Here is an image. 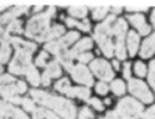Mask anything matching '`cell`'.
<instances>
[{
	"instance_id": "5",
	"label": "cell",
	"mask_w": 155,
	"mask_h": 119,
	"mask_svg": "<svg viewBox=\"0 0 155 119\" xmlns=\"http://www.w3.org/2000/svg\"><path fill=\"white\" fill-rule=\"evenodd\" d=\"M143 105H141L139 102H137L133 98L125 97L123 98L118 105L115 112L119 113L123 117H128V118H135V119H140L141 115H143Z\"/></svg>"
},
{
	"instance_id": "4",
	"label": "cell",
	"mask_w": 155,
	"mask_h": 119,
	"mask_svg": "<svg viewBox=\"0 0 155 119\" xmlns=\"http://www.w3.org/2000/svg\"><path fill=\"white\" fill-rule=\"evenodd\" d=\"M114 21H115V16L110 15L109 18H107V20L103 24L97 25L96 30H94V38L97 40V42H98L102 52L107 57H112L113 54H114L113 52L114 46H113V42H112V37H113L112 26H113Z\"/></svg>"
},
{
	"instance_id": "40",
	"label": "cell",
	"mask_w": 155,
	"mask_h": 119,
	"mask_svg": "<svg viewBox=\"0 0 155 119\" xmlns=\"http://www.w3.org/2000/svg\"><path fill=\"white\" fill-rule=\"evenodd\" d=\"M123 74H124L125 78H130V63H129V62H125V63H124Z\"/></svg>"
},
{
	"instance_id": "19",
	"label": "cell",
	"mask_w": 155,
	"mask_h": 119,
	"mask_svg": "<svg viewBox=\"0 0 155 119\" xmlns=\"http://www.w3.org/2000/svg\"><path fill=\"white\" fill-rule=\"evenodd\" d=\"M25 73H26V77H28V79L30 81V83L32 86H38L41 83V79H40V76H38V72L36 71V68L34 67L32 64L29 66Z\"/></svg>"
},
{
	"instance_id": "46",
	"label": "cell",
	"mask_w": 155,
	"mask_h": 119,
	"mask_svg": "<svg viewBox=\"0 0 155 119\" xmlns=\"http://www.w3.org/2000/svg\"><path fill=\"white\" fill-rule=\"evenodd\" d=\"M106 104H110V99H106Z\"/></svg>"
},
{
	"instance_id": "28",
	"label": "cell",
	"mask_w": 155,
	"mask_h": 119,
	"mask_svg": "<svg viewBox=\"0 0 155 119\" xmlns=\"http://www.w3.org/2000/svg\"><path fill=\"white\" fill-rule=\"evenodd\" d=\"M67 87H70V81L67 78H62V79H60V81H57L56 82V84H55V88L57 89V91H60V92H64V89H66Z\"/></svg>"
},
{
	"instance_id": "35",
	"label": "cell",
	"mask_w": 155,
	"mask_h": 119,
	"mask_svg": "<svg viewBox=\"0 0 155 119\" xmlns=\"http://www.w3.org/2000/svg\"><path fill=\"white\" fill-rule=\"evenodd\" d=\"M106 119H135V118H128V117H123V115H120L119 113H117V112H109L108 114H107V117H106Z\"/></svg>"
},
{
	"instance_id": "2",
	"label": "cell",
	"mask_w": 155,
	"mask_h": 119,
	"mask_svg": "<svg viewBox=\"0 0 155 119\" xmlns=\"http://www.w3.org/2000/svg\"><path fill=\"white\" fill-rule=\"evenodd\" d=\"M31 97L42 105L54 109L56 113H58L63 119H74L76 118V107L74 104L64 98L48 94L44 91H31Z\"/></svg>"
},
{
	"instance_id": "30",
	"label": "cell",
	"mask_w": 155,
	"mask_h": 119,
	"mask_svg": "<svg viewBox=\"0 0 155 119\" xmlns=\"http://www.w3.org/2000/svg\"><path fill=\"white\" fill-rule=\"evenodd\" d=\"M89 104H91L92 105V107L93 108H96L97 111H103V109H104V107H103V103L99 101V99H97V98H92V99H88L87 101Z\"/></svg>"
},
{
	"instance_id": "3",
	"label": "cell",
	"mask_w": 155,
	"mask_h": 119,
	"mask_svg": "<svg viewBox=\"0 0 155 119\" xmlns=\"http://www.w3.org/2000/svg\"><path fill=\"white\" fill-rule=\"evenodd\" d=\"M55 6H50L44 14L31 18L28 22L26 30H25L26 36L36 40V41H47V35L50 31V19L55 15Z\"/></svg>"
},
{
	"instance_id": "17",
	"label": "cell",
	"mask_w": 155,
	"mask_h": 119,
	"mask_svg": "<svg viewBox=\"0 0 155 119\" xmlns=\"http://www.w3.org/2000/svg\"><path fill=\"white\" fill-rule=\"evenodd\" d=\"M127 44H128V50H129V56H135L138 47H139V35L135 31H129Z\"/></svg>"
},
{
	"instance_id": "48",
	"label": "cell",
	"mask_w": 155,
	"mask_h": 119,
	"mask_svg": "<svg viewBox=\"0 0 155 119\" xmlns=\"http://www.w3.org/2000/svg\"><path fill=\"white\" fill-rule=\"evenodd\" d=\"M78 119H86V118H81V117H80V118H78Z\"/></svg>"
},
{
	"instance_id": "31",
	"label": "cell",
	"mask_w": 155,
	"mask_h": 119,
	"mask_svg": "<svg viewBox=\"0 0 155 119\" xmlns=\"http://www.w3.org/2000/svg\"><path fill=\"white\" fill-rule=\"evenodd\" d=\"M21 104H22V107L26 109V111H34L35 107H34V102L30 99V98H21Z\"/></svg>"
},
{
	"instance_id": "20",
	"label": "cell",
	"mask_w": 155,
	"mask_h": 119,
	"mask_svg": "<svg viewBox=\"0 0 155 119\" xmlns=\"http://www.w3.org/2000/svg\"><path fill=\"white\" fill-rule=\"evenodd\" d=\"M10 57V46L8 41H2V46H0V62L6 63Z\"/></svg>"
},
{
	"instance_id": "29",
	"label": "cell",
	"mask_w": 155,
	"mask_h": 119,
	"mask_svg": "<svg viewBox=\"0 0 155 119\" xmlns=\"http://www.w3.org/2000/svg\"><path fill=\"white\" fill-rule=\"evenodd\" d=\"M48 58V55H47V52H41L40 55L37 56V58H36V64L37 66H40V67H44V66L46 64V60Z\"/></svg>"
},
{
	"instance_id": "18",
	"label": "cell",
	"mask_w": 155,
	"mask_h": 119,
	"mask_svg": "<svg viewBox=\"0 0 155 119\" xmlns=\"http://www.w3.org/2000/svg\"><path fill=\"white\" fill-rule=\"evenodd\" d=\"M32 118L34 119H60L54 113L45 108H35L32 111Z\"/></svg>"
},
{
	"instance_id": "16",
	"label": "cell",
	"mask_w": 155,
	"mask_h": 119,
	"mask_svg": "<svg viewBox=\"0 0 155 119\" xmlns=\"http://www.w3.org/2000/svg\"><path fill=\"white\" fill-rule=\"evenodd\" d=\"M64 94H67L68 97H78V98H82V99H89V92L88 88L86 87H67L63 92Z\"/></svg>"
},
{
	"instance_id": "6",
	"label": "cell",
	"mask_w": 155,
	"mask_h": 119,
	"mask_svg": "<svg viewBox=\"0 0 155 119\" xmlns=\"http://www.w3.org/2000/svg\"><path fill=\"white\" fill-rule=\"evenodd\" d=\"M127 28H128V25L124 19L117 20L115 24H113V26H112V34L117 38L114 51L119 60H124L127 57V52H125V47H124V36H125Z\"/></svg>"
},
{
	"instance_id": "33",
	"label": "cell",
	"mask_w": 155,
	"mask_h": 119,
	"mask_svg": "<svg viewBox=\"0 0 155 119\" xmlns=\"http://www.w3.org/2000/svg\"><path fill=\"white\" fill-rule=\"evenodd\" d=\"M96 89H97V93H98V94L104 96V94H107V92H108V86H107L104 82H99V83L96 86Z\"/></svg>"
},
{
	"instance_id": "34",
	"label": "cell",
	"mask_w": 155,
	"mask_h": 119,
	"mask_svg": "<svg viewBox=\"0 0 155 119\" xmlns=\"http://www.w3.org/2000/svg\"><path fill=\"white\" fill-rule=\"evenodd\" d=\"M92 58H93V55L91 54V52H83V54H81V55L78 56V60H80V62H82V63L89 62Z\"/></svg>"
},
{
	"instance_id": "43",
	"label": "cell",
	"mask_w": 155,
	"mask_h": 119,
	"mask_svg": "<svg viewBox=\"0 0 155 119\" xmlns=\"http://www.w3.org/2000/svg\"><path fill=\"white\" fill-rule=\"evenodd\" d=\"M113 67H114L115 70H118V68H119V62H118V61H113Z\"/></svg>"
},
{
	"instance_id": "32",
	"label": "cell",
	"mask_w": 155,
	"mask_h": 119,
	"mask_svg": "<svg viewBox=\"0 0 155 119\" xmlns=\"http://www.w3.org/2000/svg\"><path fill=\"white\" fill-rule=\"evenodd\" d=\"M11 119H29V117L25 114L22 111L18 109V108H14V112H12Z\"/></svg>"
},
{
	"instance_id": "47",
	"label": "cell",
	"mask_w": 155,
	"mask_h": 119,
	"mask_svg": "<svg viewBox=\"0 0 155 119\" xmlns=\"http://www.w3.org/2000/svg\"><path fill=\"white\" fill-rule=\"evenodd\" d=\"M2 71H3V67H2V66H0V73H2Z\"/></svg>"
},
{
	"instance_id": "25",
	"label": "cell",
	"mask_w": 155,
	"mask_h": 119,
	"mask_svg": "<svg viewBox=\"0 0 155 119\" xmlns=\"http://www.w3.org/2000/svg\"><path fill=\"white\" fill-rule=\"evenodd\" d=\"M109 10V6H99V8H96L94 11H93V19L96 20H101L104 18V15L107 14V11Z\"/></svg>"
},
{
	"instance_id": "7",
	"label": "cell",
	"mask_w": 155,
	"mask_h": 119,
	"mask_svg": "<svg viewBox=\"0 0 155 119\" xmlns=\"http://www.w3.org/2000/svg\"><path fill=\"white\" fill-rule=\"evenodd\" d=\"M80 38V34L76 31H71L68 34H66L63 37H61L58 41H50L45 45V50L50 51L51 54L54 55H58L61 51L66 50L67 46H70L71 44H73L74 41Z\"/></svg>"
},
{
	"instance_id": "21",
	"label": "cell",
	"mask_w": 155,
	"mask_h": 119,
	"mask_svg": "<svg viewBox=\"0 0 155 119\" xmlns=\"http://www.w3.org/2000/svg\"><path fill=\"white\" fill-rule=\"evenodd\" d=\"M63 31H64V29H63L62 25H55L52 28H50V31L47 35V41H52L54 38L60 37L63 34Z\"/></svg>"
},
{
	"instance_id": "23",
	"label": "cell",
	"mask_w": 155,
	"mask_h": 119,
	"mask_svg": "<svg viewBox=\"0 0 155 119\" xmlns=\"http://www.w3.org/2000/svg\"><path fill=\"white\" fill-rule=\"evenodd\" d=\"M68 12L76 18H84L87 15V8L86 6H70Z\"/></svg>"
},
{
	"instance_id": "15",
	"label": "cell",
	"mask_w": 155,
	"mask_h": 119,
	"mask_svg": "<svg viewBox=\"0 0 155 119\" xmlns=\"http://www.w3.org/2000/svg\"><path fill=\"white\" fill-rule=\"evenodd\" d=\"M155 54V34L147 38L140 48V56L143 58H149Z\"/></svg>"
},
{
	"instance_id": "27",
	"label": "cell",
	"mask_w": 155,
	"mask_h": 119,
	"mask_svg": "<svg viewBox=\"0 0 155 119\" xmlns=\"http://www.w3.org/2000/svg\"><path fill=\"white\" fill-rule=\"evenodd\" d=\"M134 71L139 77H144L147 74V67L143 62H137L134 66Z\"/></svg>"
},
{
	"instance_id": "39",
	"label": "cell",
	"mask_w": 155,
	"mask_h": 119,
	"mask_svg": "<svg viewBox=\"0 0 155 119\" xmlns=\"http://www.w3.org/2000/svg\"><path fill=\"white\" fill-rule=\"evenodd\" d=\"M15 84H16V92H18V94H21V93H25V92H26V84H25L22 81H19Z\"/></svg>"
},
{
	"instance_id": "10",
	"label": "cell",
	"mask_w": 155,
	"mask_h": 119,
	"mask_svg": "<svg viewBox=\"0 0 155 119\" xmlns=\"http://www.w3.org/2000/svg\"><path fill=\"white\" fill-rule=\"evenodd\" d=\"M72 76V78L74 79L76 82H78V83H82L87 87H92L93 86V77L91 74V72H89V70L86 67V66L83 64H76L73 66V67L68 71Z\"/></svg>"
},
{
	"instance_id": "45",
	"label": "cell",
	"mask_w": 155,
	"mask_h": 119,
	"mask_svg": "<svg viewBox=\"0 0 155 119\" xmlns=\"http://www.w3.org/2000/svg\"><path fill=\"white\" fill-rule=\"evenodd\" d=\"M34 10H35V11H38V10H42V5H40V6H35V8H34Z\"/></svg>"
},
{
	"instance_id": "8",
	"label": "cell",
	"mask_w": 155,
	"mask_h": 119,
	"mask_svg": "<svg viewBox=\"0 0 155 119\" xmlns=\"http://www.w3.org/2000/svg\"><path fill=\"white\" fill-rule=\"evenodd\" d=\"M128 87H129V91H130L132 94L138 97L144 103H151L154 101L153 94L150 93L149 88L147 87V84L143 81H139V79H135V78H130Z\"/></svg>"
},
{
	"instance_id": "11",
	"label": "cell",
	"mask_w": 155,
	"mask_h": 119,
	"mask_svg": "<svg viewBox=\"0 0 155 119\" xmlns=\"http://www.w3.org/2000/svg\"><path fill=\"white\" fill-rule=\"evenodd\" d=\"M61 67H60V63L57 62V61H52L48 66H47V68H46V71L44 72V74H42V78H41V83L45 86V87H47V86H50V79L51 78H55V77H58V76H61Z\"/></svg>"
},
{
	"instance_id": "26",
	"label": "cell",
	"mask_w": 155,
	"mask_h": 119,
	"mask_svg": "<svg viewBox=\"0 0 155 119\" xmlns=\"http://www.w3.org/2000/svg\"><path fill=\"white\" fill-rule=\"evenodd\" d=\"M149 83L151 84V87L155 91V60L151 61L150 67H149Z\"/></svg>"
},
{
	"instance_id": "37",
	"label": "cell",
	"mask_w": 155,
	"mask_h": 119,
	"mask_svg": "<svg viewBox=\"0 0 155 119\" xmlns=\"http://www.w3.org/2000/svg\"><path fill=\"white\" fill-rule=\"evenodd\" d=\"M76 28H78L80 30H82V31H89V29H91V25H89V22L87 21V20H84V21H82V22H77L76 24Z\"/></svg>"
},
{
	"instance_id": "14",
	"label": "cell",
	"mask_w": 155,
	"mask_h": 119,
	"mask_svg": "<svg viewBox=\"0 0 155 119\" xmlns=\"http://www.w3.org/2000/svg\"><path fill=\"white\" fill-rule=\"evenodd\" d=\"M29 10V6L28 5H20V6H14L11 8L9 11H6L4 15L0 16V24H5V22H10L12 20H15L16 16L21 15V14H25Z\"/></svg>"
},
{
	"instance_id": "42",
	"label": "cell",
	"mask_w": 155,
	"mask_h": 119,
	"mask_svg": "<svg viewBox=\"0 0 155 119\" xmlns=\"http://www.w3.org/2000/svg\"><path fill=\"white\" fill-rule=\"evenodd\" d=\"M113 9V12H115V14H118V12H120L122 11V6H114V8H112Z\"/></svg>"
},
{
	"instance_id": "41",
	"label": "cell",
	"mask_w": 155,
	"mask_h": 119,
	"mask_svg": "<svg viewBox=\"0 0 155 119\" xmlns=\"http://www.w3.org/2000/svg\"><path fill=\"white\" fill-rule=\"evenodd\" d=\"M127 9H128L129 11H133V10H135V11H141V10H147V9H148V6H137V5H129V6H127Z\"/></svg>"
},
{
	"instance_id": "12",
	"label": "cell",
	"mask_w": 155,
	"mask_h": 119,
	"mask_svg": "<svg viewBox=\"0 0 155 119\" xmlns=\"http://www.w3.org/2000/svg\"><path fill=\"white\" fill-rule=\"evenodd\" d=\"M92 46H93L92 40L88 38V37H84V38H82L81 41L77 44L73 48H71L70 51H67V56H68L71 60H73L74 57H78L81 54H83L84 51L92 48Z\"/></svg>"
},
{
	"instance_id": "22",
	"label": "cell",
	"mask_w": 155,
	"mask_h": 119,
	"mask_svg": "<svg viewBox=\"0 0 155 119\" xmlns=\"http://www.w3.org/2000/svg\"><path fill=\"white\" fill-rule=\"evenodd\" d=\"M110 88L113 91V93L117 94V96H122L125 92V86H124L123 81H120V79H115V81H113L112 84H110Z\"/></svg>"
},
{
	"instance_id": "9",
	"label": "cell",
	"mask_w": 155,
	"mask_h": 119,
	"mask_svg": "<svg viewBox=\"0 0 155 119\" xmlns=\"http://www.w3.org/2000/svg\"><path fill=\"white\" fill-rule=\"evenodd\" d=\"M91 70L93 71V73L101 78L102 81H110L114 77V72L110 67V64L102 58H97L94 61L91 62Z\"/></svg>"
},
{
	"instance_id": "24",
	"label": "cell",
	"mask_w": 155,
	"mask_h": 119,
	"mask_svg": "<svg viewBox=\"0 0 155 119\" xmlns=\"http://www.w3.org/2000/svg\"><path fill=\"white\" fill-rule=\"evenodd\" d=\"M5 31H6L8 34H10V32L21 34V32H22V26H21V22H20V21H18L16 19H15V20H12V21H10Z\"/></svg>"
},
{
	"instance_id": "38",
	"label": "cell",
	"mask_w": 155,
	"mask_h": 119,
	"mask_svg": "<svg viewBox=\"0 0 155 119\" xmlns=\"http://www.w3.org/2000/svg\"><path fill=\"white\" fill-rule=\"evenodd\" d=\"M80 117L81 118H86V119H93V113L89 111L88 108H82L81 112H80Z\"/></svg>"
},
{
	"instance_id": "36",
	"label": "cell",
	"mask_w": 155,
	"mask_h": 119,
	"mask_svg": "<svg viewBox=\"0 0 155 119\" xmlns=\"http://www.w3.org/2000/svg\"><path fill=\"white\" fill-rule=\"evenodd\" d=\"M140 119H155V105L151 107L150 109H148L143 115H141Z\"/></svg>"
},
{
	"instance_id": "49",
	"label": "cell",
	"mask_w": 155,
	"mask_h": 119,
	"mask_svg": "<svg viewBox=\"0 0 155 119\" xmlns=\"http://www.w3.org/2000/svg\"><path fill=\"white\" fill-rule=\"evenodd\" d=\"M0 119H5V118H0Z\"/></svg>"
},
{
	"instance_id": "13",
	"label": "cell",
	"mask_w": 155,
	"mask_h": 119,
	"mask_svg": "<svg viewBox=\"0 0 155 119\" xmlns=\"http://www.w3.org/2000/svg\"><path fill=\"white\" fill-rule=\"evenodd\" d=\"M128 19H129V21H130V24L139 30L140 35H148L150 32V26L145 22V18L141 14L130 15V16H128Z\"/></svg>"
},
{
	"instance_id": "44",
	"label": "cell",
	"mask_w": 155,
	"mask_h": 119,
	"mask_svg": "<svg viewBox=\"0 0 155 119\" xmlns=\"http://www.w3.org/2000/svg\"><path fill=\"white\" fill-rule=\"evenodd\" d=\"M151 22H153L154 28H155V10L153 11V14H151Z\"/></svg>"
},
{
	"instance_id": "1",
	"label": "cell",
	"mask_w": 155,
	"mask_h": 119,
	"mask_svg": "<svg viewBox=\"0 0 155 119\" xmlns=\"http://www.w3.org/2000/svg\"><path fill=\"white\" fill-rule=\"evenodd\" d=\"M9 41L16 48V55L9 64V71L14 74H24L31 64V56L36 50V45L30 41H24L19 37H10Z\"/></svg>"
}]
</instances>
